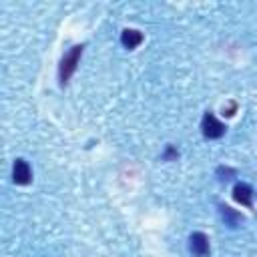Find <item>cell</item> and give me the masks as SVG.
<instances>
[{"instance_id":"cell-4","label":"cell","mask_w":257,"mask_h":257,"mask_svg":"<svg viewBox=\"0 0 257 257\" xmlns=\"http://www.w3.org/2000/svg\"><path fill=\"white\" fill-rule=\"evenodd\" d=\"M12 179L16 185H28L32 181V171H30V165L24 161V159H16L14 161V167H12Z\"/></svg>"},{"instance_id":"cell-8","label":"cell","mask_w":257,"mask_h":257,"mask_svg":"<svg viewBox=\"0 0 257 257\" xmlns=\"http://www.w3.org/2000/svg\"><path fill=\"white\" fill-rule=\"evenodd\" d=\"M235 106H237V104H235V102H231V104L225 108V112H223V114H227V116H233V114H235Z\"/></svg>"},{"instance_id":"cell-3","label":"cell","mask_w":257,"mask_h":257,"mask_svg":"<svg viewBox=\"0 0 257 257\" xmlns=\"http://www.w3.org/2000/svg\"><path fill=\"white\" fill-rule=\"evenodd\" d=\"M189 249L193 255L197 257H205L209 255V237L201 231H195L191 237H189Z\"/></svg>"},{"instance_id":"cell-2","label":"cell","mask_w":257,"mask_h":257,"mask_svg":"<svg viewBox=\"0 0 257 257\" xmlns=\"http://www.w3.org/2000/svg\"><path fill=\"white\" fill-rule=\"evenodd\" d=\"M201 131H203V135H205L207 139H219V137H223V133H225V124H223L215 114L207 112V114L203 116Z\"/></svg>"},{"instance_id":"cell-7","label":"cell","mask_w":257,"mask_h":257,"mask_svg":"<svg viewBox=\"0 0 257 257\" xmlns=\"http://www.w3.org/2000/svg\"><path fill=\"white\" fill-rule=\"evenodd\" d=\"M219 209H221V215H223V219H227V223H229V225H237V223L241 221V215H239V213H235L231 207H227V205H221Z\"/></svg>"},{"instance_id":"cell-5","label":"cell","mask_w":257,"mask_h":257,"mask_svg":"<svg viewBox=\"0 0 257 257\" xmlns=\"http://www.w3.org/2000/svg\"><path fill=\"white\" fill-rule=\"evenodd\" d=\"M233 199L245 207H251V201H253V191L249 185L245 183H237L235 189H233Z\"/></svg>"},{"instance_id":"cell-1","label":"cell","mask_w":257,"mask_h":257,"mask_svg":"<svg viewBox=\"0 0 257 257\" xmlns=\"http://www.w3.org/2000/svg\"><path fill=\"white\" fill-rule=\"evenodd\" d=\"M80 56H82V44L72 46V48L62 56L60 66H58V80H60V84H62V86L68 82V78H70V76H72V72L76 70V64H78Z\"/></svg>"},{"instance_id":"cell-6","label":"cell","mask_w":257,"mask_h":257,"mask_svg":"<svg viewBox=\"0 0 257 257\" xmlns=\"http://www.w3.org/2000/svg\"><path fill=\"white\" fill-rule=\"evenodd\" d=\"M120 42H122L124 48L133 50V48H137V46L143 42V32H139V30H135V28H126V30H122V34H120Z\"/></svg>"}]
</instances>
